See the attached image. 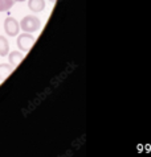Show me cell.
Masks as SVG:
<instances>
[{"label": "cell", "mask_w": 151, "mask_h": 157, "mask_svg": "<svg viewBox=\"0 0 151 157\" xmlns=\"http://www.w3.org/2000/svg\"><path fill=\"white\" fill-rule=\"evenodd\" d=\"M13 70L11 63H0V79H6Z\"/></svg>", "instance_id": "obj_6"}, {"label": "cell", "mask_w": 151, "mask_h": 157, "mask_svg": "<svg viewBox=\"0 0 151 157\" xmlns=\"http://www.w3.org/2000/svg\"><path fill=\"white\" fill-rule=\"evenodd\" d=\"M8 52H10V44L6 37L0 36V56L2 57H6L8 56Z\"/></svg>", "instance_id": "obj_7"}, {"label": "cell", "mask_w": 151, "mask_h": 157, "mask_svg": "<svg viewBox=\"0 0 151 157\" xmlns=\"http://www.w3.org/2000/svg\"><path fill=\"white\" fill-rule=\"evenodd\" d=\"M4 30L10 37H16L20 30V24L19 21L13 17H7L4 20Z\"/></svg>", "instance_id": "obj_3"}, {"label": "cell", "mask_w": 151, "mask_h": 157, "mask_svg": "<svg viewBox=\"0 0 151 157\" xmlns=\"http://www.w3.org/2000/svg\"><path fill=\"white\" fill-rule=\"evenodd\" d=\"M15 4V0H0V12H6L11 10Z\"/></svg>", "instance_id": "obj_8"}, {"label": "cell", "mask_w": 151, "mask_h": 157, "mask_svg": "<svg viewBox=\"0 0 151 157\" xmlns=\"http://www.w3.org/2000/svg\"><path fill=\"white\" fill-rule=\"evenodd\" d=\"M28 7L32 12H41L45 8L44 0H28Z\"/></svg>", "instance_id": "obj_5"}, {"label": "cell", "mask_w": 151, "mask_h": 157, "mask_svg": "<svg viewBox=\"0 0 151 157\" xmlns=\"http://www.w3.org/2000/svg\"><path fill=\"white\" fill-rule=\"evenodd\" d=\"M51 2H52V3H56V2H57V0H51Z\"/></svg>", "instance_id": "obj_10"}, {"label": "cell", "mask_w": 151, "mask_h": 157, "mask_svg": "<svg viewBox=\"0 0 151 157\" xmlns=\"http://www.w3.org/2000/svg\"><path fill=\"white\" fill-rule=\"evenodd\" d=\"M41 23L36 16H25L23 20L20 21V28L27 33H33L40 29Z\"/></svg>", "instance_id": "obj_1"}, {"label": "cell", "mask_w": 151, "mask_h": 157, "mask_svg": "<svg viewBox=\"0 0 151 157\" xmlns=\"http://www.w3.org/2000/svg\"><path fill=\"white\" fill-rule=\"evenodd\" d=\"M35 41H36V37L32 36L31 33L25 32V33H21L20 36L17 34V46L20 48L21 52H28L32 48Z\"/></svg>", "instance_id": "obj_2"}, {"label": "cell", "mask_w": 151, "mask_h": 157, "mask_svg": "<svg viewBox=\"0 0 151 157\" xmlns=\"http://www.w3.org/2000/svg\"><path fill=\"white\" fill-rule=\"evenodd\" d=\"M15 2H25V0H15Z\"/></svg>", "instance_id": "obj_9"}, {"label": "cell", "mask_w": 151, "mask_h": 157, "mask_svg": "<svg viewBox=\"0 0 151 157\" xmlns=\"http://www.w3.org/2000/svg\"><path fill=\"white\" fill-rule=\"evenodd\" d=\"M23 58H24V56H23V53H20L19 50H13V52H11V53H10V56H8L10 63L12 65L13 67H16L17 65L23 61Z\"/></svg>", "instance_id": "obj_4"}]
</instances>
